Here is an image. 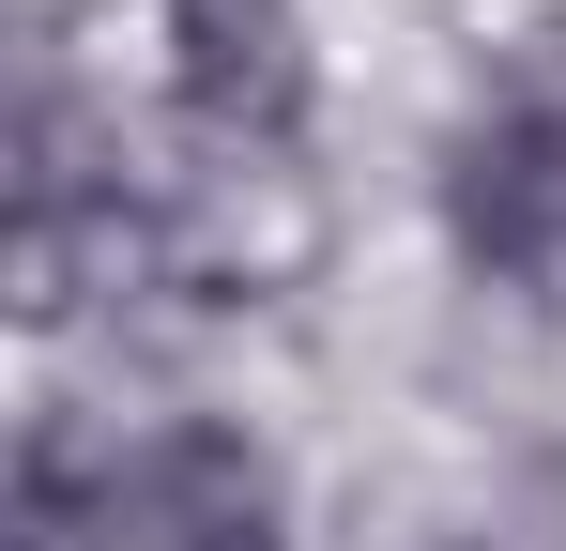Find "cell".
<instances>
[{
  "instance_id": "1",
  "label": "cell",
  "mask_w": 566,
  "mask_h": 551,
  "mask_svg": "<svg viewBox=\"0 0 566 551\" xmlns=\"http://www.w3.org/2000/svg\"><path fill=\"white\" fill-rule=\"evenodd\" d=\"M154 92L199 154H306L322 107L306 0H154Z\"/></svg>"
},
{
  "instance_id": "2",
  "label": "cell",
  "mask_w": 566,
  "mask_h": 551,
  "mask_svg": "<svg viewBox=\"0 0 566 551\" xmlns=\"http://www.w3.org/2000/svg\"><path fill=\"white\" fill-rule=\"evenodd\" d=\"M185 551H291V506H245V521H214V537H185Z\"/></svg>"
}]
</instances>
